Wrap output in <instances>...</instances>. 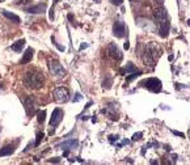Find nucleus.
I'll list each match as a JSON object with an SVG mask.
<instances>
[{"instance_id":"1","label":"nucleus","mask_w":190,"mask_h":165,"mask_svg":"<svg viewBox=\"0 0 190 165\" xmlns=\"http://www.w3.org/2000/svg\"><path fill=\"white\" fill-rule=\"evenodd\" d=\"M45 84V76L42 72H39L38 70H32L28 71L24 76V85L29 89L37 91L41 89Z\"/></svg>"},{"instance_id":"2","label":"nucleus","mask_w":190,"mask_h":165,"mask_svg":"<svg viewBox=\"0 0 190 165\" xmlns=\"http://www.w3.org/2000/svg\"><path fill=\"white\" fill-rule=\"evenodd\" d=\"M155 18L159 25V33L163 38L168 37L169 33V16L165 8H157L155 11Z\"/></svg>"},{"instance_id":"3","label":"nucleus","mask_w":190,"mask_h":165,"mask_svg":"<svg viewBox=\"0 0 190 165\" xmlns=\"http://www.w3.org/2000/svg\"><path fill=\"white\" fill-rule=\"evenodd\" d=\"M49 68H50L51 75L57 79H63L66 75H67V72H66V70L63 68V66L59 63L58 60H55V59H50V60H49Z\"/></svg>"},{"instance_id":"4","label":"nucleus","mask_w":190,"mask_h":165,"mask_svg":"<svg viewBox=\"0 0 190 165\" xmlns=\"http://www.w3.org/2000/svg\"><path fill=\"white\" fill-rule=\"evenodd\" d=\"M140 85H143L144 88H147L148 91L151 92H155V93H159V92H161V88H163V84L161 81L159 80V79L156 77H149L147 79V80H144L140 82Z\"/></svg>"},{"instance_id":"5","label":"nucleus","mask_w":190,"mask_h":165,"mask_svg":"<svg viewBox=\"0 0 190 165\" xmlns=\"http://www.w3.org/2000/svg\"><path fill=\"white\" fill-rule=\"evenodd\" d=\"M52 97L57 102H67L70 98V92L66 87H58L52 91Z\"/></svg>"},{"instance_id":"6","label":"nucleus","mask_w":190,"mask_h":165,"mask_svg":"<svg viewBox=\"0 0 190 165\" xmlns=\"http://www.w3.org/2000/svg\"><path fill=\"white\" fill-rule=\"evenodd\" d=\"M24 105H25L26 114H28L29 117H32V115L35 113V110H37V104H35L34 97H32V96H28V97L25 98V101H24Z\"/></svg>"},{"instance_id":"7","label":"nucleus","mask_w":190,"mask_h":165,"mask_svg":"<svg viewBox=\"0 0 190 165\" xmlns=\"http://www.w3.org/2000/svg\"><path fill=\"white\" fill-rule=\"evenodd\" d=\"M63 110L62 109H54V111H52V115H51V119H50V126L51 127H57L59 123H60V121L63 119Z\"/></svg>"},{"instance_id":"8","label":"nucleus","mask_w":190,"mask_h":165,"mask_svg":"<svg viewBox=\"0 0 190 165\" xmlns=\"http://www.w3.org/2000/svg\"><path fill=\"white\" fill-rule=\"evenodd\" d=\"M113 34L118 38H122L126 35V25L122 21H117L113 26Z\"/></svg>"},{"instance_id":"9","label":"nucleus","mask_w":190,"mask_h":165,"mask_svg":"<svg viewBox=\"0 0 190 165\" xmlns=\"http://www.w3.org/2000/svg\"><path fill=\"white\" fill-rule=\"evenodd\" d=\"M108 54H109L113 59H117V60H121V59H122V52H121V50L117 47L116 43H110L108 46Z\"/></svg>"},{"instance_id":"10","label":"nucleus","mask_w":190,"mask_h":165,"mask_svg":"<svg viewBox=\"0 0 190 165\" xmlns=\"http://www.w3.org/2000/svg\"><path fill=\"white\" fill-rule=\"evenodd\" d=\"M146 47L148 49V51L151 52V55L153 57V59L157 60L159 57H160V54H161V49H160V46L157 43H155V42H151V43H148Z\"/></svg>"},{"instance_id":"11","label":"nucleus","mask_w":190,"mask_h":165,"mask_svg":"<svg viewBox=\"0 0 190 165\" xmlns=\"http://www.w3.org/2000/svg\"><path fill=\"white\" fill-rule=\"evenodd\" d=\"M46 11V3H41V4L37 5H32L25 8V12L32 13V15H39V13H43Z\"/></svg>"},{"instance_id":"12","label":"nucleus","mask_w":190,"mask_h":165,"mask_svg":"<svg viewBox=\"0 0 190 165\" xmlns=\"http://www.w3.org/2000/svg\"><path fill=\"white\" fill-rule=\"evenodd\" d=\"M77 140L76 139H71V140H67V141H63V143L58 144V147L60 150H72V148H76L77 147Z\"/></svg>"},{"instance_id":"13","label":"nucleus","mask_w":190,"mask_h":165,"mask_svg":"<svg viewBox=\"0 0 190 165\" xmlns=\"http://www.w3.org/2000/svg\"><path fill=\"white\" fill-rule=\"evenodd\" d=\"M3 13V16H5L8 20H11V21H13L15 24H20V17L17 15H15V13H12V12H8V11H5V9H1L0 11Z\"/></svg>"},{"instance_id":"14","label":"nucleus","mask_w":190,"mask_h":165,"mask_svg":"<svg viewBox=\"0 0 190 165\" xmlns=\"http://www.w3.org/2000/svg\"><path fill=\"white\" fill-rule=\"evenodd\" d=\"M33 49H26V51L24 52V57H22V59H21V63L22 64H26V63H29V62L32 60V58H33Z\"/></svg>"},{"instance_id":"15","label":"nucleus","mask_w":190,"mask_h":165,"mask_svg":"<svg viewBox=\"0 0 190 165\" xmlns=\"http://www.w3.org/2000/svg\"><path fill=\"white\" fill-rule=\"evenodd\" d=\"M25 46V39H18L17 42H15L12 46H11V49L13 51H16V52H20L22 50V47Z\"/></svg>"},{"instance_id":"16","label":"nucleus","mask_w":190,"mask_h":165,"mask_svg":"<svg viewBox=\"0 0 190 165\" xmlns=\"http://www.w3.org/2000/svg\"><path fill=\"white\" fill-rule=\"evenodd\" d=\"M15 152V147L13 146H5L0 150V156H9Z\"/></svg>"},{"instance_id":"17","label":"nucleus","mask_w":190,"mask_h":165,"mask_svg":"<svg viewBox=\"0 0 190 165\" xmlns=\"http://www.w3.org/2000/svg\"><path fill=\"white\" fill-rule=\"evenodd\" d=\"M135 71H138L135 66H134L133 63H127V66H126V67L121 70V74H122V75H124V74H126V75H127V74H130V72H131V74H133V72H135Z\"/></svg>"},{"instance_id":"18","label":"nucleus","mask_w":190,"mask_h":165,"mask_svg":"<svg viewBox=\"0 0 190 165\" xmlns=\"http://www.w3.org/2000/svg\"><path fill=\"white\" fill-rule=\"evenodd\" d=\"M46 118V110H38L37 111V121L38 123H43Z\"/></svg>"},{"instance_id":"19","label":"nucleus","mask_w":190,"mask_h":165,"mask_svg":"<svg viewBox=\"0 0 190 165\" xmlns=\"http://www.w3.org/2000/svg\"><path fill=\"white\" fill-rule=\"evenodd\" d=\"M139 75H142V71H135V72H133L131 74V76H129L127 77V81H131V80H134L135 77H138Z\"/></svg>"},{"instance_id":"20","label":"nucleus","mask_w":190,"mask_h":165,"mask_svg":"<svg viewBox=\"0 0 190 165\" xmlns=\"http://www.w3.org/2000/svg\"><path fill=\"white\" fill-rule=\"evenodd\" d=\"M110 85H111V79H110V77H108L106 80H104V82H102V87H104V88L109 89Z\"/></svg>"},{"instance_id":"21","label":"nucleus","mask_w":190,"mask_h":165,"mask_svg":"<svg viewBox=\"0 0 190 165\" xmlns=\"http://www.w3.org/2000/svg\"><path fill=\"white\" fill-rule=\"evenodd\" d=\"M42 138H43V134H42V133H37V140H35V146H37V147L41 144Z\"/></svg>"},{"instance_id":"22","label":"nucleus","mask_w":190,"mask_h":165,"mask_svg":"<svg viewBox=\"0 0 190 165\" xmlns=\"http://www.w3.org/2000/svg\"><path fill=\"white\" fill-rule=\"evenodd\" d=\"M140 138H142V133H136L133 135V140H139Z\"/></svg>"},{"instance_id":"23","label":"nucleus","mask_w":190,"mask_h":165,"mask_svg":"<svg viewBox=\"0 0 190 165\" xmlns=\"http://www.w3.org/2000/svg\"><path fill=\"white\" fill-rule=\"evenodd\" d=\"M81 98H83V97H81V94H80V93H76V94H75V97H74V100H72V101H74V102H77V101H80Z\"/></svg>"},{"instance_id":"24","label":"nucleus","mask_w":190,"mask_h":165,"mask_svg":"<svg viewBox=\"0 0 190 165\" xmlns=\"http://www.w3.org/2000/svg\"><path fill=\"white\" fill-rule=\"evenodd\" d=\"M110 3L114 5H121L123 3V0H110Z\"/></svg>"},{"instance_id":"25","label":"nucleus","mask_w":190,"mask_h":165,"mask_svg":"<svg viewBox=\"0 0 190 165\" xmlns=\"http://www.w3.org/2000/svg\"><path fill=\"white\" fill-rule=\"evenodd\" d=\"M109 140L110 141H114V140H118V135H111V136H109Z\"/></svg>"},{"instance_id":"26","label":"nucleus","mask_w":190,"mask_h":165,"mask_svg":"<svg viewBox=\"0 0 190 165\" xmlns=\"http://www.w3.org/2000/svg\"><path fill=\"white\" fill-rule=\"evenodd\" d=\"M173 134H175V135H178V136H181V138L185 136V135H183L182 133H178V131H175V130H173Z\"/></svg>"},{"instance_id":"27","label":"nucleus","mask_w":190,"mask_h":165,"mask_svg":"<svg viewBox=\"0 0 190 165\" xmlns=\"http://www.w3.org/2000/svg\"><path fill=\"white\" fill-rule=\"evenodd\" d=\"M32 0H20V3H21V4H28V3H30Z\"/></svg>"},{"instance_id":"28","label":"nucleus","mask_w":190,"mask_h":165,"mask_svg":"<svg viewBox=\"0 0 190 165\" xmlns=\"http://www.w3.org/2000/svg\"><path fill=\"white\" fill-rule=\"evenodd\" d=\"M130 47V45H129V41H126V43H124V49H126V50H127V49H129Z\"/></svg>"},{"instance_id":"29","label":"nucleus","mask_w":190,"mask_h":165,"mask_svg":"<svg viewBox=\"0 0 190 165\" xmlns=\"http://www.w3.org/2000/svg\"><path fill=\"white\" fill-rule=\"evenodd\" d=\"M87 46H88L87 43H84V45H81V46H80V50H83V49H85V47H87Z\"/></svg>"},{"instance_id":"30","label":"nucleus","mask_w":190,"mask_h":165,"mask_svg":"<svg viewBox=\"0 0 190 165\" xmlns=\"http://www.w3.org/2000/svg\"><path fill=\"white\" fill-rule=\"evenodd\" d=\"M51 161H54V163H59L60 160H59V157H55V159H54V160H51Z\"/></svg>"},{"instance_id":"31","label":"nucleus","mask_w":190,"mask_h":165,"mask_svg":"<svg viewBox=\"0 0 190 165\" xmlns=\"http://www.w3.org/2000/svg\"><path fill=\"white\" fill-rule=\"evenodd\" d=\"M155 1H156V3H159V4H163L164 0H155Z\"/></svg>"},{"instance_id":"32","label":"nucleus","mask_w":190,"mask_h":165,"mask_svg":"<svg viewBox=\"0 0 190 165\" xmlns=\"http://www.w3.org/2000/svg\"><path fill=\"white\" fill-rule=\"evenodd\" d=\"M131 3H136V1H139V0H130Z\"/></svg>"},{"instance_id":"33","label":"nucleus","mask_w":190,"mask_h":165,"mask_svg":"<svg viewBox=\"0 0 190 165\" xmlns=\"http://www.w3.org/2000/svg\"><path fill=\"white\" fill-rule=\"evenodd\" d=\"M188 25H190V20H188Z\"/></svg>"},{"instance_id":"34","label":"nucleus","mask_w":190,"mask_h":165,"mask_svg":"<svg viewBox=\"0 0 190 165\" xmlns=\"http://www.w3.org/2000/svg\"><path fill=\"white\" fill-rule=\"evenodd\" d=\"M94 1H96V3H100V0H94Z\"/></svg>"},{"instance_id":"35","label":"nucleus","mask_w":190,"mask_h":165,"mask_svg":"<svg viewBox=\"0 0 190 165\" xmlns=\"http://www.w3.org/2000/svg\"><path fill=\"white\" fill-rule=\"evenodd\" d=\"M0 1H4V0H0Z\"/></svg>"}]
</instances>
